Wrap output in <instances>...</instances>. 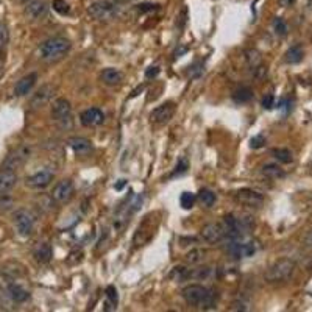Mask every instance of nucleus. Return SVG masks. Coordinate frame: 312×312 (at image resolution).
<instances>
[{
  "label": "nucleus",
  "mask_w": 312,
  "mask_h": 312,
  "mask_svg": "<svg viewBox=\"0 0 312 312\" xmlns=\"http://www.w3.org/2000/svg\"><path fill=\"white\" fill-rule=\"evenodd\" d=\"M183 300L188 303L189 306L208 309L213 308L216 303V292L209 290L208 288L201 284H189L181 292Z\"/></svg>",
  "instance_id": "f257e3e1"
},
{
  "label": "nucleus",
  "mask_w": 312,
  "mask_h": 312,
  "mask_svg": "<svg viewBox=\"0 0 312 312\" xmlns=\"http://www.w3.org/2000/svg\"><path fill=\"white\" fill-rule=\"evenodd\" d=\"M71 50V42L64 38H52L44 41L39 46V56L41 60L47 63H53L64 58Z\"/></svg>",
  "instance_id": "f03ea898"
},
{
  "label": "nucleus",
  "mask_w": 312,
  "mask_h": 312,
  "mask_svg": "<svg viewBox=\"0 0 312 312\" xmlns=\"http://www.w3.org/2000/svg\"><path fill=\"white\" fill-rule=\"evenodd\" d=\"M159 226V213H148L144 218L141 220L138 230L134 231L133 236V243L136 247H144L155 238L156 230Z\"/></svg>",
  "instance_id": "7ed1b4c3"
},
{
  "label": "nucleus",
  "mask_w": 312,
  "mask_h": 312,
  "mask_svg": "<svg viewBox=\"0 0 312 312\" xmlns=\"http://www.w3.org/2000/svg\"><path fill=\"white\" fill-rule=\"evenodd\" d=\"M295 263L289 258H281L275 261V263L267 268V272L264 275L267 283H284L292 278V275L295 273Z\"/></svg>",
  "instance_id": "20e7f679"
},
{
  "label": "nucleus",
  "mask_w": 312,
  "mask_h": 312,
  "mask_svg": "<svg viewBox=\"0 0 312 312\" xmlns=\"http://www.w3.org/2000/svg\"><path fill=\"white\" fill-rule=\"evenodd\" d=\"M225 240H226L225 250L236 259L250 258L256 253L255 242L247 240L245 236H243V238H226Z\"/></svg>",
  "instance_id": "39448f33"
},
{
  "label": "nucleus",
  "mask_w": 312,
  "mask_h": 312,
  "mask_svg": "<svg viewBox=\"0 0 312 312\" xmlns=\"http://www.w3.org/2000/svg\"><path fill=\"white\" fill-rule=\"evenodd\" d=\"M52 117L56 125L63 130H69L73 126L72 106L66 98H58L52 105Z\"/></svg>",
  "instance_id": "423d86ee"
},
{
  "label": "nucleus",
  "mask_w": 312,
  "mask_h": 312,
  "mask_svg": "<svg viewBox=\"0 0 312 312\" xmlns=\"http://www.w3.org/2000/svg\"><path fill=\"white\" fill-rule=\"evenodd\" d=\"M88 14L96 21H111L117 16V6L113 2H94L88 8Z\"/></svg>",
  "instance_id": "0eeeda50"
},
{
  "label": "nucleus",
  "mask_w": 312,
  "mask_h": 312,
  "mask_svg": "<svg viewBox=\"0 0 312 312\" xmlns=\"http://www.w3.org/2000/svg\"><path fill=\"white\" fill-rule=\"evenodd\" d=\"M13 222L18 231L24 238H28L35 228V217L31 216L30 211L27 209H18L13 216Z\"/></svg>",
  "instance_id": "6e6552de"
},
{
  "label": "nucleus",
  "mask_w": 312,
  "mask_h": 312,
  "mask_svg": "<svg viewBox=\"0 0 312 312\" xmlns=\"http://www.w3.org/2000/svg\"><path fill=\"white\" fill-rule=\"evenodd\" d=\"M226 228L223 223H208L203 228L200 230V236L206 243L211 245H216V243H220L226 239Z\"/></svg>",
  "instance_id": "1a4fd4ad"
},
{
  "label": "nucleus",
  "mask_w": 312,
  "mask_h": 312,
  "mask_svg": "<svg viewBox=\"0 0 312 312\" xmlns=\"http://www.w3.org/2000/svg\"><path fill=\"white\" fill-rule=\"evenodd\" d=\"M234 198L239 205L247 206V208H253L258 209L264 205V197L261 195L259 192L253 191V189H239L238 192L234 193Z\"/></svg>",
  "instance_id": "9d476101"
},
{
  "label": "nucleus",
  "mask_w": 312,
  "mask_h": 312,
  "mask_svg": "<svg viewBox=\"0 0 312 312\" xmlns=\"http://www.w3.org/2000/svg\"><path fill=\"white\" fill-rule=\"evenodd\" d=\"M175 116V105L172 102H167V103H163L156 106L153 111L150 113V120L153 125H166Z\"/></svg>",
  "instance_id": "9b49d317"
},
{
  "label": "nucleus",
  "mask_w": 312,
  "mask_h": 312,
  "mask_svg": "<svg viewBox=\"0 0 312 312\" xmlns=\"http://www.w3.org/2000/svg\"><path fill=\"white\" fill-rule=\"evenodd\" d=\"M55 91H56V88L53 86V84H42L35 94H33V97L30 100V106L33 109H39L42 106H46L50 100L53 98Z\"/></svg>",
  "instance_id": "f8f14e48"
},
{
  "label": "nucleus",
  "mask_w": 312,
  "mask_h": 312,
  "mask_svg": "<svg viewBox=\"0 0 312 312\" xmlns=\"http://www.w3.org/2000/svg\"><path fill=\"white\" fill-rule=\"evenodd\" d=\"M53 176H55V172L52 170V168L46 167V168H42V170L33 173L31 176H28L27 186L31 188V189H44L53 181Z\"/></svg>",
  "instance_id": "ddd939ff"
},
{
  "label": "nucleus",
  "mask_w": 312,
  "mask_h": 312,
  "mask_svg": "<svg viewBox=\"0 0 312 312\" xmlns=\"http://www.w3.org/2000/svg\"><path fill=\"white\" fill-rule=\"evenodd\" d=\"M73 183L71 180H63L56 184V186L53 188V192H52V198L56 201V203H67L72 197H73Z\"/></svg>",
  "instance_id": "4468645a"
},
{
  "label": "nucleus",
  "mask_w": 312,
  "mask_h": 312,
  "mask_svg": "<svg viewBox=\"0 0 312 312\" xmlns=\"http://www.w3.org/2000/svg\"><path fill=\"white\" fill-rule=\"evenodd\" d=\"M30 158V147L22 145L19 148H16L13 153L8 155V158L5 159V168H10V170H14V168L21 167L27 159Z\"/></svg>",
  "instance_id": "2eb2a0df"
},
{
  "label": "nucleus",
  "mask_w": 312,
  "mask_h": 312,
  "mask_svg": "<svg viewBox=\"0 0 312 312\" xmlns=\"http://www.w3.org/2000/svg\"><path fill=\"white\" fill-rule=\"evenodd\" d=\"M80 122H81V125L88 126V128H91V126H98L105 122V114L102 109H98V108H89L86 111L81 113Z\"/></svg>",
  "instance_id": "dca6fc26"
},
{
  "label": "nucleus",
  "mask_w": 312,
  "mask_h": 312,
  "mask_svg": "<svg viewBox=\"0 0 312 312\" xmlns=\"http://www.w3.org/2000/svg\"><path fill=\"white\" fill-rule=\"evenodd\" d=\"M36 81H38V75H36L35 72L25 75V77H22L18 83H16V86H14V94L18 96V97H24V96L30 94V91H31L33 86L36 84Z\"/></svg>",
  "instance_id": "f3484780"
},
{
  "label": "nucleus",
  "mask_w": 312,
  "mask_h": 312,
  "mask_svg": "<svg viewBox=\"0 0 312 312\" xmlns=\"http://www.w3.org/2000/svg\"><path fill=\"white\" fill-rule=\"evenodd\" d=\"M67 145H69L77 155H88L89 151L92 150L91 141L86 139V138H81V136L69 138V141H67Z\"/></svg>",
  "instance_id": "a211bd4d"
},
{
  "label": "nucleus",
  "mask_w": 312,
  "mask_h": 312,
  "mask_svg": "<svg viewBox=\"0 0 312 312\" xmlns=\"http://www.w3.org/2000/svg\"><path fill=\"white\" fill-rule=\"evenodd\" d=\"M16 183H18V175L14 173V170L5 168L0 172V195L10 192L16 186Z\"/></svg>",
  "instance_id": "6ab92c4d"
},
{
  "label": "nucleus",
  "mask_w": 312,
  "mask_h": 312,
  "mask_svg": "<svg viewBox=\"0 0 312 312\" xmlns=\"http://www.w3.org/2000/svg\"><path fill=\"white\" fill-rule=\"evenodd\" d=\"M33 255H35V259L38 261V263L47 264V263H50V259H52V256H53L52 245H50L48 242H39L35 247Z\"/></svg>",
  "instance_id": "aec40b11"
},
{
  "label": "nucleus",
  "mask_w": 312,
  "mask_h": 312,
  "mask_svg": "<svg viewBox=\"0 0 312 312\" xmlns=\"http://www.w3.org/2000/svg\"><path fill=\"white\" fill-rule=\"evenodd\" d=\"M25 13L30 19H39L47 13V3L44 0H31L25 8Z\"/></svg>",
  "instance_id": "412c9836"
},
{
  "label": "nucleus",
  "mask_w": 312,
  "mask_h": 312,
  "mask_svg": "<svg viewBox=\"0 0 312 312\" xmlns=\"http://www.w3.org/2000/svg\"><path fill=\"white\" fill-rule=\"evenodd\" d=\"M6 293L8 297H10L14 303H24L30 298V293L25 290L21 284H16V283H10L6 288Z\"/></svg>",
  "instance_id": "4be33fe9"
},
{
  "label": "nucleus",
  "mask_w": 312,
  "mask_h": 312,
  "mask_svg": "<svg viewBox=\"0 0 312 312\" xmlns=\"http://www.w3.org/2000/svg\"><path fill=\"white\" fill-rule=\"evenodd\" d=\"M100 78H102V81L108 84V86H116V84L122 83L123 73L119 69H116V67H106L102 72V75H100Z\"/></svg>",
  "instance_id": "5701e85b"
},
{
  "label": "nucleus",
  "mask_w": 312,
  "mask_h": 312,
  "mask_svg": "<svg viewBox=\"0 0 312 312\" xmlns=\"http://www.w3.org/2000/svg\"><path fill=\"white\" fill-rule=\"evenodd\" d=\"M261 173H263L265 178H270V180H278L284 176V170L275 163H265L261 166Z\"/></svg>",
  "instance_id": "b1692460"
},
{
  "label": "nucleus",
  "mask_w": 312,
  "mask_h": 312,
  "mask_svg": "<svg viewBox=\"0 0 312 312\" xmlns=\"http://www.w3.org/2000/svg\"><path fill=\"white\" fill-rule=\"evenodd\" d=\"M168 278L172 281L181 283L186 280H192L193 278V268H186V267H173L172 272L168 273Z\"/></svg>",
  "instance_id": "393cba45"
},
{
  "label": "nucleus",
  "mask_w": 312,
  "mask_h": 312,
  "mask_svg": "<svg viewBox=\"0 0 312 312\" xmlns=\"http://www.w3.org/2000/svg\"><path fill=\"white\" fill-rule=\"evenodd\" d=\"M303 56H305V52H303L301 46H293L288 50V52H286L284 61L289 63V64H298L303 60Z\"/></svg>",
  "instance_id": "a878e982"
},
{
  "label": "nucleus",
  "mask_w": 312,
  "mask_h": 312,
  "mask_svg": "<svg viewBox=\"0 0 312 312\" xmlns=\"http://www.w3.org/2000/svg\"><path fill=\"white\" fill-rule=\"evenodd\" d=\"M205 258H206V250H203V248H192L191 251L186 253V256H184L186 263L191 264V265L203 263Z\"/></svg>",
  "instance_id": "bb28decb"
},
{
  "label": "nucleus",
  "mask_w": 312,
  "mask_h": 312,
  "mask_svg": "<svg viewBox=\"0 0 312 312\" xmlns=\"http://www.w3.org/2000/svg\"><path fill=\"white\" fill-rule=\"evenodd\" d=\"M105 295H106V303H105V309L106 311H114L116 306H117V301H119V295H117V289L114 288V286H108L106 290H105Z\"/></svg>",
  "instance_id": "cd10ccee"
},
{
  "label": "nucleus",
  "mask_w": 312,
  "mask_h": 312,
  "mask_svg": "<svg viewBox=\"0 0 312 312\" xmlns=\"http://www.w3.org/2000/svg\"><path fill=\"white\" fill-rule=\"evenodd\" d=\"M272 155L278 163H283V164H290L293 161V155L289 148H273Z\"/></svg>",
  "instance_id": "c85d7f7f"
},
{
  "label": "nucleus",
  "mask_w": 312,
  "mask_h": 312,
  "mask_svg": "<svg viewBox=\"0 0 312 312\" xmlns=\"http://www.w3.org/2000/svg\"><path fill=\"white\" fill-rule=\"evenodd\" d=\"M251 97H253L251 89H248V88H239V89H236L233 94V100L236 103H247L251 100Z\"/></svg>",
  "instance_id": "c756f323"
},
{
  "label": "nucleus",
  "mask_w": 312,
  "mask_h": 312,
  "mask_svg": "<svg viewBox=\"0 0 312 312\" xmlns=\"http://www.w3.org/2000/svg\"><path fill=\"white\" fill-rule=\"evenodd\" d=\"M198 200H200L201 205H205L206 208H211L216 203V193L208 191V189H201L198 192Z\"/></svg>",
  "instance_id": "7c9ffc66"
},
{
  "label": "nucleus",
  "mask_w": 312,
  "mask_h": 312,
  "mask_svg": "<svg viewBox=\"0 0 312 312\" xmlns=\"http://www.w3.org/2000/svg\"><path fill=\"white\" fill-rule=\"evenodd\" d=\"M195 201H197V197L193 195L192 192H183L181 193V197H180V203L184 209H191L193 208V205H195Z\"/></svg>",
  "instance_id": "2f4dec72"
},
{
  "label": "nucleus",
  "mask_w": 312,
  "mask_h": 312,
  "mask_svg": "<svg viewBox=\"0 0 312 312\" xmlns=\"http://www.w3.org/2000/svg\"><path fill=\"white\" fill-rule=\"evenodd\" d=\"M245 60H247L248 66L251 67L253 71H255L256 67L261 64V56H259V53L256 52V50H247V52H245Z\"/></svg>",
  "instance_id": "473e14b6"
},
{
  "label": "nucleus",
  "mask_w": 312,
  "mask_h": 312,
  "mask_svg": "<svg viewBox=\"0 0 312 312\" xmlns=\"http://www.w3.org/2000/svg\"><path fill=\"white\" fill-rule=\"evenodd\" d=\"M273 30L278 36H286V33H288V25L281 18H275L273 19Z\"/></svg>",
  "instance_id": "72a5a7b5"
},
{
  "label": "nucleus",
  "mask_w": 312,
  "mask_h": 312,
  "mask_svg": "<svg viewBox=\"0 0 312 312\" xmlns=\"http://www.w3.org/2000/svg\"><path fill=\"white\" fill-rule=\"evenodd\" d=\"M265 142H267V139H265L264 134H256V136H253V138L250 139V147H251L253 150L263 148V147L265 145Z\"/></svg>",
  "instance_id": "f704fd0d"
},
{
  "label": "nucleus",
  "mask_w": 312,
  "mask_h": 312,
  "mask_svg": "<svg viewBox=\"0 0 312 312\" xmlns=\"http://www.w3.org/2000/svg\"><path fill=\"white\" fill-rule=\"evenodd\" d=\"M13 198L8 197L6 193H2L0 195V213H6V211H10L13 208Z\"/></svg>",
  "instance_id": "c9c22d12"
},
{
  "label": "nucleus",
  "mask_w": 312,
  "mask_h": 312,
  "mask_svg": "<svg viewBox=\"0 0 312 312\" xmlns=\"http://www.w3.org/2000/svg\"><path fill=\"white\" fill-rule=\"evenodd\" d=\"M53 10L60 14H67L69 13V5H67L66 0H55L53 2Z\"/></svg>",
  "instance_id": "e433bc0d"
},
{
  "label": "nucleus",
  "mask_w": 312,
  "mask_h": 312,
  "mask_svg": "<svg viewBox=\"0 0 312 312\" xmlns=\"http://www.w3.org/2000/svg\"><path fill=\"white\" fill-rule=\"evenodd\" d=\"M186 170H188V161L184 158H181L180 161H178V164H176V167H175V172L172 173V176H176V175H183V173H186Z\"/></svg>",
  "instance_id": "4c0bfd02"
},
{
  "label": "nucleus",
  "mask_w": 312,
  "mask_h": 312,
  "mask_svg": "<svg viewBox=\"0 0 312 312\" xmlns=\"http://www.w3.org/2000/svg\"><path fill=\"white\" fill-rule=\"evenodd\" d=\"M136 10L139 13H151V11H156L158 10V5H153V3H141V5H136Z\"/></svg>",
  "instance_id": "58836bf2"
},
{
  "label": "nucleus",
  "mask_w": 312,
  "mask_h": 312,
  "mask_svg": "<svg viewBox=\"0 0 312 312\" xmlns=\"http://www.w3.org/2000/svg\"><path fill=\"white\" fill-rule=\"evenodd\" d=\"M301 243L305 248L312 250V228L305 233V236H303V239H301Z\"/></svg>",
  "instance_id": "ea45409f"
},
{
  "label": "nucleus",
  "mask_w": 312,
  "mask_h": 312,
  "mask_svg": "<svg viewBox=\"0 0 312 312\" xmlns=\"http://www.w3.org/2000/svg\"><path fill=\"white\" fill-rule=\"evenodd\" d=\"M159 72H161V69H159L158 66H151V67H148V69H147V72H145V77H147L148 80H151V78H156L158 75H159Z\"/></svg>",
  "instance_id": "a19ab883"
},
{
  "label": "nucleus",
  "mask_w": 312,
  "mask_h": 312,
  "mask_svg": "<svg viewBox=\"0 0 312 312\" xmlns=\"http://www.w3.org/2000/svg\"><path fill=\"white\" fill-rule=\"evenodd\" d=\"M273 105H275V97H273V94H267V96L263 98V106H264L265 109H272Z\"/></svg>",
  "instance_id": "79ce46f5"
},
{
  "label": "nucleus",
  "mask_w": 312,
  "mask_h": 312,
  "mask_svg": "<svg viewBox=\"0 0 312 312\" xmlns=\"http://www.w3.org/2000/svg\"><path fill=\"white\" fill-rule=\"evenodd\" d=\"M201 73H203V66H201V64H195V66L189 67V75H191V77H200Z\"/></svg>",
  "instance_id": "37998d69"
},
{
  "label": "nucleus",
  "mask_w": 312,
  "mask_h": 312,
  "mask_svg": "<svg viewBox=\"0 0 312 312\" xmlns=\"http://www.w3.org/2000/svg\"><path fill=\"white\" fill-rule=\"evenodd\" d=\"M231 311H248V303H245V301H236V303H233Z\"/></svg>",
  "instance_id": "c03bdc74"
},
{
  "label": "nucleus",
  "mask_w": 312,
  "mask_h": 312,
  "mask_svg": "<svg viewBox=\"0 0 312 312\" xmlns=\"http://www.w3.org/2000/svg\"><path fill=\"white\" fill-rule=\"evenodd\" d=\"M278 3H280V6H283V8H290L297 3V0H278Z\"/></svg>",
  "instance_id": "a18cd8bd"
},
{
  "label": "nucleus",
  "mask_w": 312,
  "mask_h": 312,
  "mask_svg": "<svg viewBox=\"0 0 312 312\" xmlns=\"http://www.w3.org/2000/svg\"><path fill=\"white\" fill-rule=\"evenodd\" d=\"M125 183H126L125 180H120L119 183H117V184H116V189H117V191H120V189H122V188L125 186Z\"/></svg>",
  "instance_id": "49530a36"
},
{
  "label": "nucleus",
  "mask_w": 312,
  "mask_h": 312,
  "mask_svg": "<svg viewBox=\"0 0 312 312\" xmlns=\"http://www.w3.org/2000/svg\"><path fill=\"white\" fill-rule=\"evenodd\" d=\"M22 2H28V0H22Z\"/></svg>",
  "instance_id": "de8ad7c7"
}]
</instances>
